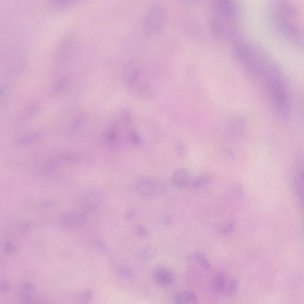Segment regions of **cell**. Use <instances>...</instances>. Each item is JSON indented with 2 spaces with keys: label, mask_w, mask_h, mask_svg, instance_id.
<instances>
[{
  "label": "cell",
  "mask_w": 304,
  "mask_h": 304,
  "mask_svg": "<svg viewBox=\"0 0 304 304\" xmlns=\"http://www.w3.org/2000/svg\"><path fill=\"white\" fill-rule=\"evenodd\" d=\"M258 75L263 80L269 99L276 112L283 119L288 118L291 100L287 85L278 67L269 61Z\"/></svg>",
  "instance_id": "6da1fadb"
},
{
  "label": "cell",
  "mask_w": 304,
  "mask_h": 304,
  "mask_svg": "<svg viewBox=\"0 0 304 304\" xmlns=\"http://www.w3.org/2000/svg\"><path fill=\"white\" fill-rule=\"evenodd\" d=\"M239 13L235 3L220 0L214 3L210 13L211 28L217 36L236 40Z\"/></svg>",
  "instance_id": "7a4b0ae2"
},
{
  "label": "cell",
  "mask_w": 304,
  "mask_h": 304,
  "mask_svg": "<svg viewBox=\"0 0 304 304\" xmlns=\"http://www.w3.org/2000/svg\"><path fill=\"white\" fill-rule=\"evenodd\" d=\"M298 10L286 2H278L273 7L272 17L277 28L296 43L302 42V29Z\"/></svg>",
  "instance_id": "3957f363"
},
{
  "label": "cell",
  "mask_w": 304,
  "mask_h": 304,
  "mask_svg": "<svg viewBox=\"0 0 304 304\" xmlns=\"http://www.w3.org/2000/svg\"><path fill=\"white\" fill-rule=\"evenodd\" d=\"M167 14L160 6H155L148 10L144 19V28L146 32L155 34L160 32L165 25Z\"/></svg>",
  "instance_id": "277c9868"
},
{
  "label": "cell",
  "mask_w": 304,
  "mask_h": 304,
  "mask_svg": "<svg viewBox=\"0 0 304 304\" xmlns=\"http://www.w3.org/2000/svg\"><path fill=\"white\" fill-rule=\"evenodd\" d=\"M124 81L128 89L133 92H140L143 87V74L140 65L134 62L128 64L124 70Z\"/></svg>",
  "instance_id": "5b68a950"
},
{
  "label": "cell",
  "mask_w": 304,
  "mask_h": 304,
  "mask_svg": "<svg viewBox=\"0 0 304 304\" xmlns=\"http://www.w3.org/2000/svg\"><path fill=\"white\" fill-rule=\"evenodd\" d=\"M166 188L164 182L151 179H141L134 186L136 193L143 197L161 196L165 192Z\"/></svg>",
  "instance_id": "8992f818"
},
{
  "label": "cell",
  "mask_w": 304,
  "mask_h": 304,
  "mask_svg": "<svg viewBox=\"0 0 304 304\" xmlns=\"http://www.w3.org/2000/svg\"><path fill=\"white\" fill-rule=\"evenodd\" d=\"M152 279L155 284L161 287H167L174 283L175 276L172 271L168 269L158 268L152 273Z\"/></svg>",
  "instance_id": "52a82bcc"
},
{
  "label": "cell",
  "mask_w": 304,
  "mask_h": 304,
  "mask_svg": "<svg viewBox=\"0 0 304 304\" xmlns=\"http://www.w3.org/2000/svg\"><path fill=\"white\" fill-rule=\"evenodd\" d=\"M192 179L189 172L185 169L175 171L172 177V182L176 187L185 188L192 186Z\"/></svg>",
  "instance_id": "ba28073f"
},
{
  "label": "cell",
  "mask_w": 304,
  "mask_h": 304,
  "mask_svg": "<svg viewBox=\"0 0 304 304\" xmlns=\"http://www.w3.org/2000/svg\"><path fill=\"white\" fill-rule=\"evenodd\" d=\"M198 299L195 293L184 291L178 293L175 298V304H198Z\"/></svg>",
  "instance_id": "9c48e42d"
},
{
  "label": "cell",
  "mask_w": 304,
  "mask_h": 304,
  "mask_svg": "<svg viewBox=\"0 0 304 304\" xmlns=\"http://www.w3.org/2000/svg\"><path fill=\"white\" fill-rule=\"evenodd\" d=\"M188 261L190 264L196 266H198L207 271L210 269V265L207 259L201 254H193L189 257Z\"/></svg>",
  "instance_id": "30bf717a"
},
{
  "label": "cell",
  "mask_w": 304,
  "mask_h": 304,
  "mask_svg": "<svg viewBox=\"0 0 304 304\" xmlns=\"http://www.w3.org/2000/svg\"><path fill=\"white\" fill-rule=\"evenodd\" d=\"M230 283L223 273H219L214 278L212 285L217 291L225 293Z\"/></svg>",
  "instance_id": "8fae6325"
},
{
  "label": "cell",
  "mask_w": 304,
  "mask_h": 304,
  "mask_svg": "<svg viewBox=\"0 0 304 304\" xmlns=\"http://www.w3.org/2000/svg\"><path fill=\"white\" fill-rule=\"evenodd\" d=\"M157 253V248L151 245H146L141 248L139 252V257L144 261H150Z\"/></svg>",
  "instance_id": "7c38bea8"
},
{
  "label": "cell",
  "mask_w": 304,
  "mask_h": 304,
  "mask_svg": "<svg viewBox=\"0 0 304 304\" xmlns=\"http://www.w3.org/2000/svg\"><path fill=\"white\" fill-rule=\"evenodd\" d=\"M86 216L82 213H73L69 215L67 221L69 225L78 227L86 222Z\"/></svg>",
  "instance_id": "4fadbf2b"
},
{
  "label": "cell",
  "mask_w": 304,
  "mask_h": 304,
  "mask_svg": "<svg viewBox=\"0 0 304 304\" xmlns=\"http://www.w3.org/2000/svg\"><path fill=\"white\" fill-rule=\"evenodd\" d=\"M94 292L92 289H86L76 296L75 304H88L92 300Z\"/></svg>",
  "instance_id": "5bb4252c"
},
{
  "label": "cell",
  "mask_w": 304,
  "mask_h": 304,
  "mask_svg": "<svg viewBox=\"0 0 304 304\" xmlns=\"http://www.w3.org/2000/svg\"><path fill=\"white\" fill-rule=\"evenodd\" d=\"M295 188L296 195L300 199L301 202L303 200V171H298L296 172L294 179Z\"/></svg>",
  "instance_id": "9a60e30c"
},
{
  "label": "cell",
  "mask_w": 304,
  "mask_h": 304,
  "mask_svg": "<svg viewBox=\"0 0 304 304\" xmlns=\"http://www.w3.org/2000/svg\"><path fill=\"white\" fill-rule=\"evenodd\" d=\"M119 275L124 279H130L133 277V272L129 266L126 265H120L118 268Z\"/></svg>",
  "instance_id": "2e32d148"
},
{
  "label": "cell",
  "mask_w": 304,
  "mask_h": 304,
  "mask_svg": "<svg viewBox=\"0 0 304 304\" xmlns=\"http://www.w3.org/2000/svg\"><path fill=\"white\" fill-rule=\"evenodd\" d=\"M209 182V179L205 176H202L193 181L192 186L195 188H200L206 186Z\"/></svg>",
  "instance_id": "e0dca14e"
},
{
  "label": "cell",
  "mask_w": 304,
  "mask_h": 304,
  "mask_svg": "<svg viewBox=\"0 0 304 304\" xmlns=\"http://www.w3.org/2000/svg\"><path fill=\"white\" fill-rule=\"evenodd\" d=\"M136 233L138 236L142 238H147L149 237V233L148 231L143 226H138L136 228Z\"/></svg>",
  "instance_id": "ac0fdd59"
},
{
  "label": "cell",
  "mask_w": 304,
  "mask_h": 304,
  "mask_svg": "<svg viewBox=\"0 0 304 304\" xmlns=\"http://www.w3.org/2000/svg\"><path fill=\"white\" fill-rule=\"evenodd\" d=\"M130 140H131V141H132L133 143L134 144H139L140 143V138L139 134L134 132V131H133V132L130 133Z\"/></svg>",
  "instance_id": "d6986e66"
}]
</instances>
